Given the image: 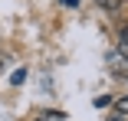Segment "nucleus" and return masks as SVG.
I'll return each mask as SVG.
<instances>
[{
  "mask_svg": "<svg viewBox=\"0 0 128 121\" xmlns=\"http://www.w3.org/2000/svg\"><path fill=\"white\" fill-rule=\"evenodd\" d=\"M108 69L115 72V75H122V79H128V56H122L118 49L108 56Z\"/></svg>",
  "mask_w": 128,
  "mask_h": 121,
  "instance_id": "f257e3e1",
  "label": "nucleus"
},
{
  "mask_svg": "<svg viewBox=\"0 0 128 121\" xmlns=\"http://www.w3.org/2000/svg\"><path fill=\"white\" fill-rule=\"evenodd\" d=\"M33 121H69V118H66L62 111H56V108H49V111H40Z\"/></svg>",
  "mask_w": 128,
  "mask_h": 121,
  "instance_id": "f03ea898",
  "label": "nucleus"
},
{
  "mask_svg": "<svg viewBox=\"0 0 128 121\" xmlns=\"http://www.w3.org/2000/svg\"><path fill=\"white\" fill-rule=\"evenodd\" d=\"M118 53L128 56V23H125V26H118Z\"/></svg>",
  "mask_w": 128,
  "mask_h": 121,
  "instance_id": "7ed1b4c3",
  "label": "nucleus"
},
{
  "mask_svg": "<svg viewBox=\"0 0 128 121\" xmlns=\"http://www.w3.org/2000/svg\"><path fill=\"white\" fill-rule=\"evenodd\" d=\"M95 3H98L102 10H108V13H115V10L122 7V0H95Z\"/></svg>",
  "mask_w": 128,
  "mask_h": 121,
  "instance_id": "20e7f679",
  "label": "nucleus"
},
{
  "mask_svg": "<svg viewBox=\"0 0 128 121\" xmlns=\"http://www.w3.org/2000/svg\"><path fill=\"white\" fill-rule=\"evenodd\" d=\"M115 111L128 118V95H122V98H115Z\"/></svg>",
  "mask_w": 128,
  "mask_h": 121,
  "instance_id": "39448f33",
  "label": "nucleus"
},
{
  "mask_svg": "<svg viewBox=\"0 0 128 121\" xmlns=\"http://www.w3.org/2000/svg\"><path fill=\"white\" fill-rule=\"evenodd\" d=\"M23 79H26V72H23V69H16V72H13V75H10V82H13V85H20Z\"/></svg>",
  "mask_w": 128,
  "mask_h": 121,
  "instance_id": "423d86ee",
  "label": "nucleus"
},
{
  "mask_svg": "<svg viewBox=\"0 0 128 121\" xmlns=\"http://www.w3.org/2000/svg\"><path fill=\"white\" fill-rule=\"evenodd\" d=\"M95 105H98V108H105V105H112V98H108V95H98V98H95Z\"/></svg>",
  "mask_w": 128,
  "mask_h": 121,
  "instance_id": "0eeeda50",
  "label": "nucleus"
},
{
  "mask_svg": "<svg viewBox=\"0 0 128 121\" xmlns=\"http://www.w3.org/2000/svg\"><path fill=\"white\" fill-rule=\"evenodd\" d=\"M105 121H128V118H125V115H118V111H115V115H108V118H105Z\"/></svg>",
  "mask_w": 128,
  "mask_h": 121,
  "instance_id": "6e6552de",
  "label": "nucleus"
}]
</instances>
